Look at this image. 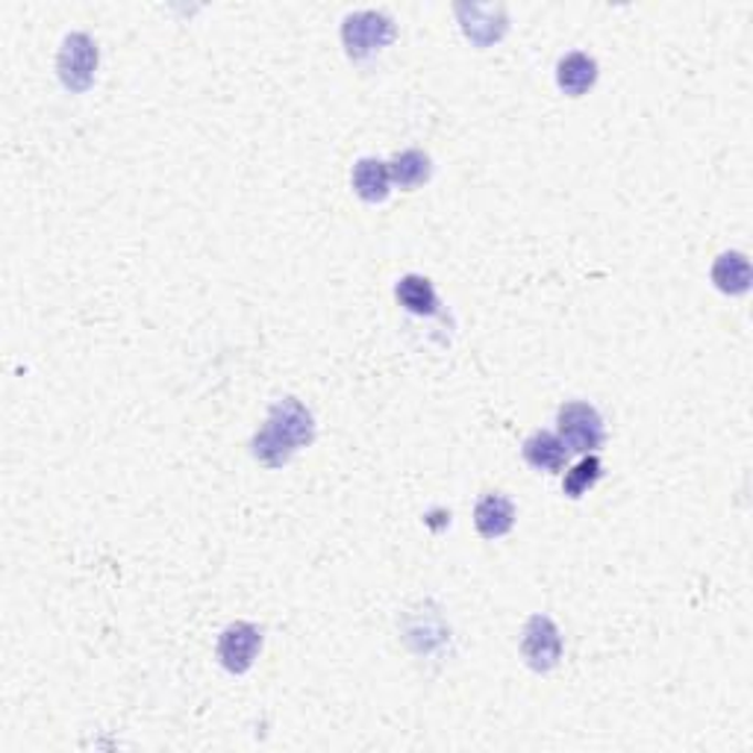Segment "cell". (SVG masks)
Masks as SVG:
<instances>
[{"mask_svg":"<svg viewBox=\"0 0 753 753\" xmlns=\"http://www.w3.org/2000/svg\"><path fill=\"white\" fill-rule=\"evenodd\" d=\"M316 418L298 397H283L268 410V418L254 436L251 447L265 468H283L300 447L312 445Z\"/></svg>","mask_w":753,"mask_h":753,"instance_id":"cell-1","label":"cell"},{"mask_svg":"<svg viewBox=\"0 0 753 753\" xmlns=\"http://www.w3.org/2000/svg\"><path fill=\"white\" fill-rule=\"evenodd\" d=\"M394 33H397L394 21L389 15H383V12H376V9L353 12V15L344 18L342 24L344 53L357 62L369 60L376 51H383V47L392 44Z\"/></svg>","mask_w":753,"mask_h":753,"instance_id":"cell-2","label":"cell"},{"mask_svg":"<svg viewBox=\"0 0 753 753\" xmlns=\"http://www.w3.org/2000/svg\"><path fill=\"white\" fill-rule=\"evenodd\" d=\"M97 62H100V53H97L95 39L88 33H68L62 39L60 56H56V71H60L62 86L79 95V92H88L92 83H95Z\"/></svg>","mask_w":753,"mask_h":753,"instance_id":"cell-3","label":"cell"},{"mask_svg":"<svg viewBox=\"0 0 753 753\" xmlns=\"http://www.w3.org/2000/svg\"><path fill=\"white\" fill-rule=\"evenodd\" d=\"M556 424H560V438L562 445L569 450H577V454H592L597 447L604 445V418L601 412L592 406V403L574 401L565 403L556 415Z\"/></svg>","mask_w":753,"mask_h":753,"instance_id":"cell-4","label":"cell"},{"mask_svg":"<svg viewBox=\"0 0 753 753\" xmlns=\"http://www.w3.org/2000/svg\"><path fill=\"white\" fill-rule=\"evenodd\" d=\"M521 657L533 671L548 675L560 666L562 659V633L548 615H533L521 636Z\"/></svg>","mask_w":753,"mask_h":753,"instance_id":"cell-5","label":"cell"},{"mask_svg":"<svg viewBox=\"0 0 753 753\" xmlns=\"http://www.w3.org/2000/svg\"><path fill=\"white\" fill-rule=\"evenodd\" d=\"M263 648V630L251 622H233L219 636V659L230 675H245Z\"/></svg>","mask_w":753,"mask_h":753,"instance_id":"cell-6","label":"cell"},{"mask_svg":"<svg viewBox=\"0 0 753 753\" xmlns=\"http://www.w3.org/2000/svg\"><path fill=\"white\" fill-rule=\"evenodd\" d=\"M456 18L463 24L465 39L477 47H491L509 30V15L500 3H459Z\"/></svg>","mask_w":753,"mask_h":753,"instance_id":"cell-7","label":"cell"},{"mask_svg":"<svg viewBox=\"0 0 753 753\" xmlns=\"http://www.w3.org/2000/svg\"><path fill=\"white\" fill-rule=\"evenodd\" d=\"M474 527L482 539H500L507 535L512 527H516V507L512 500L491 491L486 498H480V503L474 507Z\"/></svg>","mask_w":753,"mask_h":753,"instance_id":"cell-8","label":"cell"},{"mask_svg":"<svg viewBox=\"0 0 753 753\" xmlns=\"http://www.w3.org/2000/svg\"><path fill=\"white\" fill-rule=\"evenodd\" d=\"M597 83V62L583 51H574L562 56L556 65V86L569 97L586 95L588 88Z\"/></svg>","mask_w":753,"mask_h":753,"instance_id":"cell-9","label":"cell"},{"mask_svg":"<svg viewBox=\"0 0 753 753\" xmlns=\"http://www.w3.org/2000/svg\"><path fill=\"white\" fill-rule=\"evenodd\" d=\"M389 185H392L389 162L365 157L353 166V192L365 203H383L389 198Z\"/></svg>","mask_w":753,"mask_h":753,"instance_id":"cell-10","label":"cell"},{"mask_svg":"<svg viewBox=\"0 0 753 753\" xmlns=\"http://www.w3.org/2000/svg\"><path fill=\"white\" fill-rule=\"evenodd\" d=\"M751 280H753L751 263H747V256L739 254V251L721 254L719 259H715V265H712V283H715V289L724 291V295H745V291L751 289Z\"/></svg>","mask_w":753,"mask_h":753,"instance_id":"cell-11","label":"cell"},{"mask_svg":"<svg viewBox=\"0 0 753 753\" xmlns=\"http://www.w3.org/2000/svg\"><path fill=\"white\" fill-rule=\"evenodd\" d=\"M565 454H569V447L562 445L560 436H553L548 429H539V433H533V436L524 442V459L533 465L535 471L548 474L562 471Z\"/></svg>","mask_w":753,"mask_h":753,"instance_id":"cell-12","label":"cell"},{"mask_svg":"<svg viewBox=\"0 0 753 753\" xmlns=\"http://www.w3.org/2000/svg\"><path fill=\"white\" fill-rule=\"evenodd\" d=\"M394 295H397V304H401L406 312H412V316H436L438 295L427 277H421V274H406V277L397 280Z\"/></svg>","mask_w":753,"mask_h":753,"instance_id":"cell-13","label":"cell"},{"mask_svg":"<svg viewBox=\"0 0 753 753\" xmlns=\"http://www.w3.org/2000/svg\"><path fill=\"white\" fill-rule=\"evenodd\" d=\"M389 174H392V183L397 185V189L412 192V189H418V185L427 183L429 174H433V162H429V157L424 150H403V153H397V157L389 162Z\"/></svg>","mask_w":753,"mask_h":753,"instance_id":"cell-14","label":"cell"},{"mask_svg":"<svg viewBox=\"0 0 753 753\" xmlns=\"http://www.w3.org/2000/svg\"><path fill=\"white\" fill-rule=\"evenodd\" d=\"M601 474H604L601 459H597V456H586V459H580V463L565 474V480H562V491H565L569 498H583V495H586L597 480H601Z\"/></svg>","mask_w":753,"mask_h":753,"instance_id":"cell-15","label":"cell"}]
</instances>
